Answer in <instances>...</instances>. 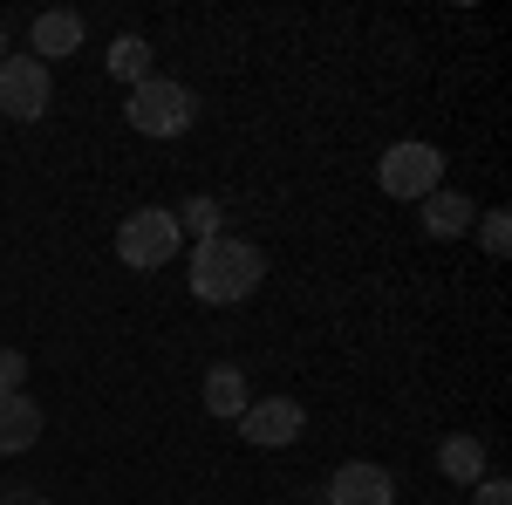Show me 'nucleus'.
<instances>
[{
	"mask_svg": "<svg viewBox=\"0 0 512 505\" xmlns=\"http://www.w3.org/2000/svg\"><path fill=\"white\" fill-rule=\"evenodd\" d=\"M417 212H424V233L431 239H458V233H472V219H478L472 198H458V192H431Z\"/></svg>",
	"mask_w": 512,
	"mask_h": 505,
	"instance_id": "nucleus-12",
	"label": "nucleus"
},
{
	"mask_svg": "<svg viewBox=\"0 0 512 505\" xmlns=\"http://www.w3.org/2000/svg\"><path fill=\"white\" fill-rule=\"evenodd\" d=\"M472 505H512V485H506V478H492V471H485V478L472 485Z\"/></svg>",
	"mask_w": 512,
	"mask_h": 505,
	"instance_id": "nucleus-16",
	"label": "nucleus"
},
{
	"mask_svg": "<svg viewBox=\"0 0 512 505\" xmlns=\"http://www.w3.org/2000/svg\"><path fill=\"white\" fill-rule=\"evenodd\" d=\"M110 76H123V82H151V41L123 35L117 48H110Z\"/></svg>",
	"mask_w": 512,
	"mask_h": 505,
	"instance_id": "nucleus-13",
	"label": "nucleus"
},
{
	"mask_svg": "<svg viewBox=\"0 0 512 505\" xmlns=\"http://www.w3.org/2000/svg\"><path fill=\"white\" fill-rule=\"evenodd\" d=\"M21 376H28V355H21V349H0V389H21Z\"/></svg>",
	"mask_w": 512,
	"mask_h": 505,
	"instance_id": "nucleus-17",
	"label": "nucleus"
},
{
	"mask_svg": "<svg viewBox=\"0 0 512 505\" xmlns=\"http://www.w3.org/2000/svg\"><path fill=\"white\" fill-rule=\"evenodd\" d=\"M48 103H55L48 62H35V55H7V62H0V110H7L14 123H41Z\"/></svg>",
	"mask_w": 512,
	"mask_h": 505,
	"instance_id": "nucleus-5",
	"label": "nucleus"
},
{
	"mask_svg": "<svg viewBox=\"0 0 512 505\" xmlns=\"http://www.w3.org/2000/svg\"><path fill=\"white\" fill-rule=\"evenodd\" d=\"M301 430H308V410H301L294 396H260V403H246V410H239V437H246V444H260V451L294 444Z\"/></svg>",
	"mask_w": 512,
	"mask_h": 505,
	"instance_id": "nucleus-6",
	"label": "nucleus"
},
{
	"mask_svg": "<svg viewBox=\"0 0 512 505\" xmlns=\"http://www.w3.org/2000/svg\"><path fill=\"white\" fill-rule=\"evenodd\" d=\"M0 62H7V35H0Z\"/></svg>",
	"mask_w": 512,
	"mask_h": 505,
	"instance_id": "nucleus-18",
	"label": "nucleus"
},
{
	"mask_svg": "<svg viewBox=\"0 0 512 505\" xmlns=\"http://www.w3.org/2000/svg\"><path fill=\"white\" fill-rule=\"evenodd\" d=\"M130 123H137L144 137H185L198 123V96L171 76H151V82L130 89Z\"/></svg>",
	"mask_w": 512,
	"mask_h": 505,
	"instance_id": "nucleus-3",
	"label": "nucleus"
},
{
	"mask_svg": "<svg viewBox=\"0 0 512 505\" xmlns=\"http://www.w3.org/2000/svg\"><path fill=\"white\" fill-rule=\"evenodd\" d=\"M28 505H55V499H28Z\"/></svg>",
	"mask_w": 512,
	"mask_h": 505,
	"instance_id": "nucleus-19",
	"label": "nucleus"
},
{
	"mask_svg": "<svg viewBox=\"0 0 512 505\" xmlns=\"http://www.w3.org/2000/svg\"><path fill=\"white\" fill-rule=\"evenodd\" d=\"M178 212H164V205H144V212H130L117 226V260L123 267H137V273H151V267H164L171 253H178Z\"/></svg>",
	"mask_w": 512,
	"mask_h": 505,
	"instance_id": "nucleus-4",
	"label": "nucleus"
},
{
	"mask_svg": "<svg viewBox=\"0 0 512 505\" xmlns=\"http://www.w3.org/2000/svg\"><path fill=\"white\" fill-rule=\"evenodd\" d=\"M478 239H485V253H492V260H506V246H512V212H485Z\"/></svg>",
	"mask_w": 512,
	"mask_h": 505,
	"instance_id": "nucleus-14",
	"label": "nucleus"
},
{
	"mask_svg": "<svg viewBox=\"0 0 512 505\" xmlns=\"http://www.w3.org/2000/svg\"><path fill=\"white\" fill-rule=\"evenodd\" d=\"M376 185H383L390 198H403V205H424L431 192H444V151H437V144H417V137H403V144L383 151Z\"/></svg>",
	"mask_w": 512,
	"mask_h": 505,
	"instance_id": "nucleus-2",
	"label": "nucleus"
},
{
	"mask_svg": "<svg viewBox=\"0 0 512 505\" xmlns=\"http://www.w3.org/2000/svg\"><path fill=\"white\" fill-rule=\"evenodd\" d=\"M267 280V260H260V246L253 239H198L192 253V294L205 308H233V301H253V287Z\"/></svg>",
	"mask_w": 512,
	"mask_h": 505,
	"instance_id": "nucleus-1",
	"label": "nucleus"
},
{
	"mask_svg": "<svg viewBox=\"0 0 512 505\" xmlns=\"http://www.w3.org/2000/svg\"><path fill=\"white\" fill-rule=\"evenodd\" d=\"M28 41H35V62L76 55V48H82V14H76V7H48V14H35Z\"/></svg>",
	"mask_w": 512,
	"mask_h": 505,
	"instance_id": "nucleus-8",
	"label": "nucleus"
},
{
	"mask_svg": "<svg viewBox=\"0 0 512 505\" xmlns=\"http://www.w3.org/2000/svg\"><path fill=\"white\" fill-rule=\"evenodd\" d=\"M437 471H444L451 485H478V478H485V437H472V430L444 437V444H437Z\"/></svg>",
	"mask_w": 512,
	"mask_h": 505,
	"instance_id": "nucleus-11",
	"label": "nucleus"
},
{
	"mask_svg": "<svg viewBox=\"0 0 512 505\" xmlns=\"http://www.w3.org/2000/svg\"><path fill=\"white\" fill-rule=\"evenodd\" d=\"M328 505H396V478L383 465H342L328 478Z\"/></svg>",
	"mask_w": 512,
	"mask_h": 505,
	"instance_id": "nucleus-7",
	"label": "nucleus"
},
{
	"mask_svg": "<svg viewBox=\"0 0 512 505\" xmlns=\"http://www.w3.org/2000/svg\"><path fill=\"white\" fill-rule=\"evenodd\" d=\"M178 226H192L198 239H212V233H219V205H212V198H192V205L178 212Z\"/></svg>",
	"mask_w": 512,
	"mask_h": 505,
	"instance_id": "nucleus-15",
	"label": "nucleus"
},
{
	"mask_svg": "<svg viewBox=\"0 0 512 505\" xmlns=\"http://www.w3.org/2000/svg\"><path fill=\"white\" fill-rule=\"evenodd\" d=\"M35 437H41V410H35V396H21V389H0V458L28 451Z\"/></svg>",
	"mask_w": 512,
	"mask_h": 505,
	"instance_id": "nucleus-9",
	"label": "nucleus"
},
{
	"mask_svg": "<svg viewBox=\"0 0 512 505\" xmlns=\"http://www.w3.org/2000/svg\"><path fill=\"white\" fill-rule=\"evenodd\" d=\"M253 403V389H246V369L239 362H212L205 369V410L212 417H226V424H239V410Z\"/></svg>",
	"mask_w": 512,
	"mask_h": 505,
	"instance_id": "nucleus-10",
	"label": "nucleus"
}]
</instances>
